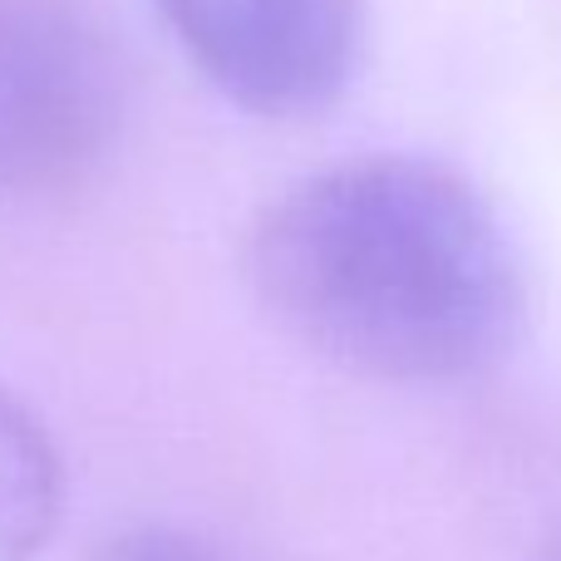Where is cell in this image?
<instances>
[{
	"label": "cell",
	"mask_w": 561,
	"mask_h": 561,
	"mask_svg": "<svg viewBox=\"0 0 561 561\" xmlns=\"http://www.w3.org/2000/svg\"><path fill=\"white\" fill-rule=\"evenodd\" d=\"M65 517V463L45 419L0 379V561H39Z\"/></svg>",
	"instance_id": "cell-4"
},
{
	"label": "cell",
	"mask_w": 561,
	"mask_h": 561,
	"mask_svg": "<svg viewBox=\"0 0 561 561\" xmlns=\"http://www.w3.org/2000/svg\"><path fill=\"white\" fill-rule=\"evenodd\" d=\"M247 280L325 365L379 385H463L507 359L527 272L468 173L424 153H359L262 207Z\"/></svg>",
	"instance_id": "cell-1"
},
{
	"label": "cell",
	"mask_w": 561,
	"mask_h": 561,
	"mask_svg": "<svg viewBox=\"0 0 561 561\" xmlns=\"http://www.w3.org/2000/svg\"><path fill=\"white\" fill-rule=\"evenodd\" d=\"M89 561H227L213 542L183 533V527H163V523H144L128 533L108 537Z\"/></svg>",
	"instance_id": "cell-5"
},
{
	"label": "cell",
	"mask_w": 561,
	"mask_h": 561,
	"mask_svg": "<svg viewBox=\"0 0 561 561\" xmlns=\"http://www.w3.org/2000/svg\"><path fill=\"white\" fill-rule=\"evenodd\" d=\"M124 134V69L79 0H0V197L84 187Z\"/></svg>",
	"instance_id": "cell-2"
},
{
	"label": "cell",
	"mask_w": 561,
	"mask_h": 561,
	"mask_svg": "<svg viewBox=\"0 0 561 561\" xmlns=\"http://www.w3.org/2000/svg\"><path fill=\"white\" fill-rule=\"evenodd\" d=\"M542 561H561V537H557V542H552V552H547Z\"/></svg>",
	"instance_id": "cell-6"
},
{
	"label": "cell",
	"mask_w": 561,
	"mask_h": 561,
	"mask_svg": "<svg viewBox=\"0 0 561 561\" xmlns=\"http://www.w3.org/2000/svg\"><path fill=\"white\" fill-rule=\"evenodd\" d=\"M193 69L242 114L316 118L365 55V0H153Z\"/></svg>",
	"instance_id": "cell-3"
}]
</instances>
